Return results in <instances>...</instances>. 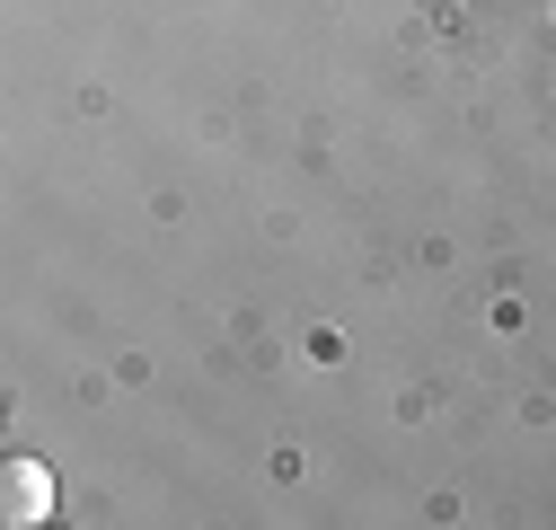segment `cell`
<instances>
[{
    "label": "cell",
    "mask_w": 556,
    "mask_h": 530,
    "mask_svg": "<svg viewBox=\"0 0 556 530\" xmlns=\"http://www.w3.org/2000/svg\"><path fill=\"white\" fill-rule=\"evenodd\" d=\"M45 513H53V469H36V459H0V521L36 530Z\"/></svg>",
    "instance_id": "obj_1"
}]
</instances>
